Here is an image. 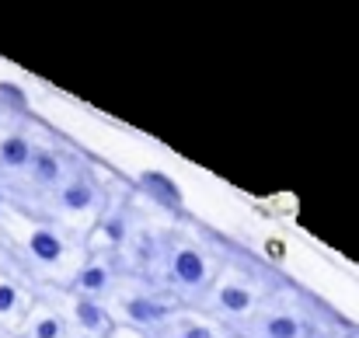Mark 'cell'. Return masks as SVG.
Masks as SVG:
<instances>
[{
	"mask_svg": "<svg viewBox=\"0 0 359 338\" xmlns=\"http://www.w3.org/2000/svg\"><path fill=\"white\" fill-rule=\"evenodd\" d=\"M157 265L164 269V283H168L182 300H189V304H203L206 293H210V286H213V279H217V262H213V255H210L203 244L189 241V237L164 241Z\"/></svg>",
	"mask_w": 359,
	"mask_h": 338,
	"instance_id": "6da1fadb",
	"label": "cell"
},
{
	"mask_svg": "<svg viewBox=\"0 0 359 338\" xmlns=\"http://www.w3.org/2000/svg\"><path fill=\"white\" fill-rule=\"evenodd\" d=\"M105 307H109L116 328H129V332H140L147 338L178 314V307L168 297L150 293V290H133V286H122V283L109 293Z\"/></svg>",
	"mask_w": 359,
	"mask_h": 338,
	"instance_id": "7a4b0ae2",
	"label": "cell"
},
{
	"mask_svg": "<svg viewBox=\"0 0 359 338\" xmlns=\"http://www.w3.org/2000/svg\"><path fill=\"white\" fill-rule=\"evenodd\" d=\"M199 307H206L213 318H220L227 325H241L244 328V321L262 307V286L244 269L227 265L224 272H217V279H213V286H210V293H206V300Z\"/></svg>",
	"mask_w": 359,
	"mask_h": 338,
	"instance_id": "3957f363",
	"label": "cell"
},
{
	"mask_svg": "<svg viewBox=\"0 0 359 338\" xmlns=\"http://www.w3.org/2000/svg\"><path fill=\"white\" fill-rule=\"evenodd\" d=\"M25 255H28L39 269L56 272L60 283H70L74 272H77V265L84 262V258L77 262L74 244L67 241V234H63L60 227H53V224H32L25 230Z\"/></svg>",
	"mask_w": 359,
	"mask_h": 338,
	"instance_id": "277c9868",
	"label": "cell"
},
{
	"mask_svg": "<svg viewBox=\"0 0 359 338\" xmlns=\"http://www.w3.org/2000/svg\"><path fill=\"white\" fill-rule=\"evenodd\" d=\"M307 332H311V318L297 304L269 300L244 321L241 338H307Z\"/></svg>",
	"mask_w": 359,
	"mask_h": 338,
	"instance_id": "5b68a950",
	"label": "cell"
},
{
	"mask_svg": "<svg viewBox=\"0 0 359 338\" xmlns=\"http://www.w3.org/2000/svg\"><path fill=\"white\" fill-rule=\"evenodd\" d=\"M53 203H56V213L67 217V220H81V224H91L98 220L102 206H105V189L98 185V178L91 175H67V182L53 192Z\"/></svg>",
	"mask_w": 359,
	"mask_h": 338,
	"instance_id": "8992f818",
	"label": "cell"
},
{
	"mask_svg": "<svg viewBox=\"0 0 359 338\" xmlns=\"http://www.w3.org/2000/svg\"><path fill=\"white\" fill-rule=\"evenodd\" d=\"M67 286H70V293L95 297V300H109V293L119 286V262L109 258V255L88 251L84 262L77 265V272H74V279H70Z\"/></svg>",
	"mask_w": 359,
	"mask_h": 338,
	"instance_id": "52a82bcc",
	"label": "cell"
},
{
	"mask_svg": "<svg viewBox=\"0 0 359 338\" xmlns=\"http://www.w3.org/2000/svg\"><path fill=\"white\" fill-rule=\"evenodd\" d=\"M67 318H70L74 332H81V335L109 338L112 332H116V321H112L105 300H95V297L67 293Z\"/></svg>",
	"mask_w": 359,
	"mask_h": 338,
	"instance_id": "ba28073f",
	"label": "cell"
},
{
	"mask_svg": "<svg viewBox=\"0 0 359 338\" xmlns=\"http://www.w3.org/2000/svg\"><path fill=\"white\" fill-rule=\"evenodd\" d=\"M136 185H140V192H143L154 206H161V210H168V213H182V210H185V196H182L178 182H175L168 171H143V175L136 178Z\"/></svg>",
	"mask_w": 359,
	"mask_h": 338,
	"instance_id": "9c48e42d",
	"label": "cell"
},
{
	"mask_svg": "<svg viewBox=\"0 0 359 338\" xmlns=\"http://www.w3.org/2000/svg\"><path fill=\"white\" fill-rule=\"evenodd\" d=\"M28 182L35 185V189H46V192H56L63 182H67V164H63V157L56 154V150H49V147H35V154H32V161H28Z\"/></svg>",
	"mask_w": 359,
	"mask_h": 338,
	"instance_id": "30bf717a",
	"label": "cell"
},
{
	"mask_svg": "<svg viewBox=\"0 0 359 338\" xmlns=\"http://www.w3.org/2000/svg\"><path fill=\"white\" fill-rule=\"evenodd\" d=\"M150 338H224V332L213 321H206V318H192V314L178 311L164 328H157Z\"/></svg>",
	"mask_w": 359,
	"mask_h": 338,
	"instance_id": "8fae6325",
	"label": "cell"
},
{
	"mask_svg": "<svg viewBox=\"0 0 359 338\" xmlns=\"http://www.w3.org/2000/svg\"><path fill=\"white\" fill-rule=\"evenodd\" d=\"M32 154H35V143L25 133H7L0 140V168H7V171H25Z\"/></svg>",
	"mask_w": 359,
	"mask_h": 338,
	"instance_id": "7c38bea8",
	"label": "cell"
},
{
	"mask_svg": "<svg viewBox=\"0 0 359 338\" xmlns=\"http://www.w3.org/2000/svg\"><path fill=\"white\" fill-rule=\"evenodd\" d=\"M67 318L53 307H39L32 311L28 318V328H25V338H67Z\"/></svg>",
	"mask_w": 359,
	"mask_h": 338,
	"instance_id": "4fadbf2b",
	"label": "cell"
},
{
	"mask_svg": "<svg viewBox=\"0 0 359 338\" xmlns=\"http://www.w3.org/2000/svg\"><path fill=\"white\" fill-rule=\"evenodd\" d=\"M25 311V293L18 283L11 279H0V321H11Z\"/></svg>",
	"mask_w": 359,
	"mask_h": 338,
	"instance_id": "5bb4252c",
	"label": "cell"
},
{
	"mask_svg": "<svg viewBox=\"0 0 359 338\" xmlns=\"http://www.w3.org/2000/svg\"><path fill=\"white\" fill-rule=\"evenodd\" d=\"M0 102H7L11 109H21V112L32 105L28 91H25L21 84H14V81H0Z\"/></svg>",
	"mask_w": 359,
	"mask_h": 338,
	"instance_id": "9a60e30c",
	"label": "cell"
},
{
	"mask_svg": "<svg viewBox=\"0 0 359 338\" xmlns=\"http://www.w3.org/2000/svg\"><path fill=\"white\" fill-rule=\"evenodd\" d=\"M307 338H339L332 328H321V325H311V332H307Z\"/></svg>",
	"mask_w": 359,
	"mask_h": 338,
	"instance_id": "2e32d148",
	"label": "cell"
},
{
	"mask_svg": "<svg viewBox=\"0 0 359 338\" xmlns=\"http://www.w3.org/2000/svg\"><path fill=\"white\" fill-rule=\"evenodd\" d=\"M109 338H147V335H140V332H129V328H116Z\"/></svg>",
	"mask_w": 359,
	"mask_h": 338,
	"instance_id": "e0dca14e",
	"label": "cell"
},
{
	"mask_svg": "<svg viewBox=\"0 0 359 338\" xmlns=\"http://www.w3.org/2000/svg\"><path fill=\"white\" fill-rule=\"evenodd\" d=\"M67 338H98V335H81V332H74V335H67Z\"/></svg>",
	"mask_w": 359,
	"mask_h": 338,
	"instance_id": "ac0fdd59",
	"label": "cell"
},
{
	"mask_svg": "<svg viewBox=\"0 0 359 338\" xmlns=\"http://www.w3.org/2000/svg\"><path fill=\"white\" fill-rule=\"evenodd\" d=\"M224 338H241V335H224Z\"/></svg>",
	"mask_w": 359,
	"mask_h": 338,
	"instance_id": "d6986e66",
	"label": "cell"
}]
</instances>
